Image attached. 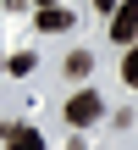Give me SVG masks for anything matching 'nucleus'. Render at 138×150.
<instances>
[{
    "label": "nucleus",
    "instance_id": "nucleus-1",
    "mask_svg": "<svg viewBox=\"0 0 138 150\" xmlns=\"http://www.w3.org/2000/svg\"><path fill=\"white\" fill-rule=\"evenodd\" d=\"M100 111H105V106H100V95H94V89H77V95L66 100V122H72V128H89Z\"/></svg>",
    "mask_w": 138,
    "mask_h": 150
},
{
    "label": "nucleus",
    "instance_id": "nucleus-2",
    "mask_svg": "<svg viewBox=\"0 0 138 150\" xmlns=\"http://www.w3.org/2000/svg\"><path fill=\"white\" fill-rule=\"evenodd\" d=\"M111 39H116V45H133L138 39V0H122V6L111 11Z\"/></svg>",
    "mask_w": 138,
    "mask_h": 150
},
{
    "label": "nucleus",
    "instance_id": "nucleus-3",
    "mask_svg": "<svg viewBox=\"0 0 138 150\" xmlns=\"http://www.w3.org/2000/svg\"><path fill=\"white\" fill-rule=\"evenodd\" d=\"M0 134H6V145H11V150H44V139H39L33 128H22V122H6Z\"/></svg>",
    "mask_w": 138,
    "mask_h": 150
},
{
    "label": "nucleus",
    "instance_id": "nucleus-4",
    "mask_svg": "<svg viewBox=\"0 0 138 150\" xmlns=\"http://www.w3.org/2000/svg\"><path fill=\"white\" fill-rule=\"evenodd\" d=\"M39 28H44V33H61V28H72V11H61V6H44V11H39Z\"/></svg>",
    "mask_w": 138,
    "mask_h": 150
},
{
    "label": "nucleus",
    "instance_id": "nucleus-5",
    "mask_svg": "<svg viewBox=\"0 0 138 150\" xmlns=\"http://www.w3.org/2000/svg\"><path fill=\"white\" fill-rule=\"evenodd\" d=\"M89 67H94V56H89V50H72V56H66V72H72V78H83Z\"/></svg>",
    "mask_w": 138,
    "mask_h": 150
},
{
    "label": "nucleus",
    "instance_id": "nucleus-6",
    "mask_svg": "<svg viewBox=\"0 0 138 150\" xmlns=\"http://www.w3.org/2000/svg\"><path fill=\"white\" fill-rule=\"evenodd\" d=\"M122 78L138 89V39H133V50H127V61H122Z\"/></svg>",
    "mask_w": 138,
    "mask_h": 150
},
{
    "label": "nucleus",
    "instance_id": "nucleus-7",
    "mask_svg": "<svg viewBox=\"0 0 138 150\" xmlns=\"http://www.w3.org/2000/svg\"><path fill=\"white\" fill-rule=\"evenodd\" d=\"M11 72H33V50H17L11 56Z\"/></svg>",
    "mask_w": 138,
    "mask_h": 150
},
{
    "label": "nucleus",
    "instance_id": "nucleus-8",
    "mask_svg": "<svg viewBox=\"0 0 138 150\" xmlns=\"http://www.w3.org/2000/svg\"><path fill=\"white\" fill-rule=\"evenodd\" d=\"M94 6H100V11H105V17H111V11H116V6H122V0H94Z\"/></svg>",
    "mask_w": 138,
    "mask_h": 150
},
{
    "label": "nucleus",
    "instance_id": "nucleus-9",
    "mask_svg": "<svg viewBox=\"0 0 138 150\" xmlns=\"http://www.w3.org/2000/svg\"><path fill=\"white\" fill-rule=\"evenodd\" d=\"M39 6H55V0H39Z\"/></svg>",
    "mask_w": 138,
    "mask_h": 150
}]
</instances>
